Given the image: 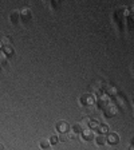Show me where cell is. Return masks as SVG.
<instances>
[{
    "instance_id": "obj_8",
    "label": "cell",
    "mask_w": 134,
    "mask_h": 150,
    "mask_svg": "<svg viewBox=\"0 0 134 150\" xmlns=\"http://www.w3.org/2000/svg\"><path fill=\"white\" fill-rule=\"evenodd\" d=\"M82 135H83V138L84 139H93V137H94V131L91 130L90 127H87V129H83L82 130Z\"/></svg>"
},
{
    "instance_id": "obj_9",
    "label": "cell",
    "mask_w": 134,
    "mask_h": 150,
    "mask_svg": "<svg viewBox=\"0 0 134 150\" xmlns=\"http://www.w3.org/2000/svg\"><path fill=\"white\" fill-rule=\"evenodd\" d=\"M116 102H117V105H119V106L123 107V109L126 107V100H125V97H121V95H116Z\"/></svg>"
},
{
    "instance_id": "obj_3",
    "label": "cell",
    "mask_w": 134,
    "mask_h": 150,
    "mask_svg": "<svg viewBox=\"0 0 134 150\" xmlns=\"http://www.w3.org/2000/svg\"><path fill=\"white\" fill-rule=\"evenodd\" d=\"M55 127H56V130H58L60 134H62V133H67V131H69L70 125L66 121H59V122H56Z\"/></svg>"
},
{
    "instance_id": "obj_24",
    "label": "cell",
    "mask_w": 134,
    "mask_h": 150,
    "mask_svg": "<svg viewBox=\"0 0 134 150\" xmlns=\"http://www.w3.org/2000/svg\"><path fill=\"white\" fill-rule=\"evenodd\" d=\"M129 9H130V12H131V16H134V6H131Z\"/></svg>"
},
{
    "instance_id": "obj_13",
    "label": "cell",
    "mask_w": 134,
    "mask_h": 150,
    "mask_svg": "<svg viewBox=\"0 0 134 150\" xmlns=\"http://www.w3.org/2000/svg\"><path fill=\"white\" fill-rule=\"evenodd\" d=\"M39 146H40L42 149H48V147L51 146V144H50V141H48V139H40Z\"/></svg>"
},
{
    "instance_id": "obj_17",
    "label": "cell",
    "mask_w": 134,
    "mask_h": 150,
    "mask_svg": "<svg viewBox=\"0 0 134 150\" xmlns=\"http://www.w3.org/2000/svg\"><path fill=\"white\" fill-rule=\"evenodd\" d=\"M98 130H99V134H106V133H109V126L103 123V125H99Z\"/></svg>"
},
{
    "instance_id": "obj_29",
    "label": "cell",
    "mask_w": 134,
    "mask_h": 150,
    "mask_svg": "<svg viewBox=\"0 0 134 150\" xmlns=\"http://www.w3.org/2000/svg\"><path fill=\"white\" fill-rule=\"evenodd\" d=\"M131 144H133V146H134V138H133V139H131Z\"/></svg>"
},
{
    "instance_id": "obj_2",
    "label": "cell",
    "mask_w": 134,
    "mask_h": 150,
    "mask_svg": "<svg viewBox=\"0 0 134 150\" xmlns=\"http://www.w3.org/2000/svg\"><path fill=\"white\" fill-rule=\"evenodd\" d=\"M117 112H118V109H117L116 105H109L107 107H105V115H106L107 118H113V117H116Z\"/></svg>"
},
{
    "instance_id": "obj_19",
    "label": "cell",
    "mask_w": 134,
    "mask_h": 150,
    "mask_svg": "<svg viewBox=\"0 0 134 150\" xmlns=\"http://www.w3.org/2000/svg\"><path fill=\"white\" fill-rule=\"evenodd\" d=\"M0 40H1V43H3L4 47H7V46H9V44H11V38H9V36H3Z\"/></svg>"
},
{
    "instance_id": "obj_12",
    "label": "cell",
    "mask_w": 134,
    "mask_h": 150,
    "mask_svg": "<svg viewBox=\"0 0 134 150\" xmlns=\"http://www.w3.org/2000/svg\"><path fill=\"white\" fill-rule=\"evenodd\" d=\"M126 13H128V8H125V7H123V8H119L118 11H117L116 16H117V18H121V20H122V19H123V16H125Z\"/></svg>"
},
{
    "instance_id": "obj_15",
    "label": "cell",
    "mask_w": 134,
    "mask_h": 150,
    "mask_svg": "<svg viewBox=\"0 0 134 150\" xmlns=\"http://www.w3.org/2000/svg\"><path fill=\"white\" fill-rule=\"evenodd\" d=\"M71 130H72V134H78V133H81V130H83V129L81 127V125L79 123H75V125H72V127H71Z\"/></svg>"
},
{
    "instance_id": "obj_30",
    "label": "cell",
    "mask_w": 134,
    "mask_h": 150,
    "mask_svg": "<svg viewBox=\"0 0 134 150\" xmlns=\"http://www.w3.org/2000/svg\"><path fill=\"white\" fill-rule=\"evenodd\" d=\"M0 70H1V66H0Z\"/></svg>"
},
{
    "instance_id": "obj_11",
    "label": "cell",
    "mask_w": 134,
    "mask_h": 150,
    "mask_svg": "<svg viewBox=\"0 0 134 150\" xmlns=\"http://www.w3.org/2000/svg\"><path fill=\"white\" fill-rule=\"evenodd\" d=\"M9 18H11V22H12L13 24H16V23L19 22V18H20V13H19L18 11H13V12L11 13V16H9Z\"/></svg>"
},
{
    "instance_id": "obj_21",
    "label": "cell",
    "mask_w": 134,
    "mask_h": 150,
    "mask_svg": "<svg viewBox=\"0 0 134 150\" xmlns=\"http://www.w3.org/2000/svg\"><path fill=\"white\" fill-rule=\"evenodd\" d=\"M7 63V55L4 51H0V64H6Z\"/></svg>"
},
{
    "instance_id": "obj_23",
    "label": "cell",
    "mask_w": 134,
    "mask_h": 150,
    "mask_svg": "<svg viewBox=\"0 0 134 150\" xmlns=\"http://www.w3.org/2000/svg\"><path fill=\"white\" fill-rule=\"evenodd\" d=\"M58 141H59V137H56V135H52V137L50 138V144H51V145H55Z\"/></svg>"
},
{
    "instance_id": "obj_14",
    "label": "cell",
    "mask_w": 134,
    "mask_h": 150,
    "mask_svg": "<svg viewBox=\"0 0 134 150\" xmlns=\"http://www.w3.org/2000/svg\"><path fill=\"white\" fill-rule=\"evenodd\" d=\"M71 135H74V134H67V133H62V134L59 135V141H62V142H67V141H70Z\"/></svg>"
},
{
    "instance_id": "obj_10",
    "label": "cell",
    "mask_w": 134,
    "mask_h": 150,
    "mask_svg": "<svg viewBox=\"0 0 134 150\" xmlns=\"http://www.w3.org/2000/svg\"><path fill=\"white\" fill-rule=\"evenodd\" d=\"M95 142L98 145H105V144H107V137H105V134H99L95 138Z\"/></svg>"
},
{
    "instance_id": "obj_4",
    "label": "cell",
    "mask_w": 134,
    "mask_h": 150,
    "mask_svg": "<svg viewBox=\"0 0 134 150\" xmlns=\"http://www.w3.org/2000/svg\"><path fill=\"white\" fill-rule=\"evenodd\" d=\"M109 105H110V98L107 97V95H99V97H98V107L105 109V107H107Z\"/></svg>"
},
{
    "instance_id": "obj_5",
    "label": "cell",
    "mask_w": 134,
    "mask_h": 150,
    "mask_svg": "<svg viewBox=\"0 0 134 150\" xmlns=\"http://www.w3.org/2000/svg\"><path fill=\"white\" fill-rule=\"evenodd\" d=\"M31 16H32V13H31V9L28 8V7H24V8L20 11V18L22 19H24V22H27V20H30L31 19Z\"/></svg>"
},
{
    "instance_id": "obj_27",
    "label": "cell",
    "mask_w": 134,
    "mask_h": 150,
    "mask_svg": "<svg viewBox=\"0 0 134 150\" xmlns=\"http://www.w3.org/2000/svg\"><path fill=\"white\" fill-rule=\"evenodd\" d=\"M129 150H134V146H133V145H131V146L129 147Z\"/></svg>"
},
{
    "instance_id": "obj_7",
    "label": "cell",
    "mask_w": 134,
    "mask_h": 150,
    "mask_svg": "<svg viewBox=\"0 0 134 150\" xmlns=\"http://www.w3.org/2000/svg\"><path fill=\"white\" fill-rule=\"evenodd\" d=\"M105 91H106V95L107 97H116L117 95V88L111 84H106L105 86Z\"/></svg>"
},
{
    "instance_id": "obj_25",
    "label": "cell",
    "mask_w": 134,
    "mask_h": 150,
    "mask_svg": "<svg viewBox=\"0 0 134 150\" xmlns=\"http://www.w3.org/2000/svg\"><path fill=\"white\" fill-rule=\"evenodd\" d=\"M59 6V3H58V1H52V7H58Z\"/></svg>"
},
{
    "instance_id": "obj_18",
    "label": "cell",
    "mask_w": 134,
    "mask_h": 150,
    "mask_svg": "<svg viewBox=\"0 0 134 150\" xmlns=\"http://www.w3.org/2000/svg\"><path fill=\"white\" fill-rule=\"evenodd\" d=\"M4 54H6L7 56H12V55H13V48H12L11 46L4 47Z\"/></svg>"
},
{
    "instance_id": "obj_28",
    "label": "cell",
    "mask_w": 134,
    "mask_h": 150,
    "mask_svg": "<svg viewBox=\"0 0 134 150\" xmlns=\"http://www.w3.org/2000/svg\"><path fill=\"white\" fill-rule=\"evenodd\" d=\"M1 47H3V43H1V40H0V48H1Z\"/></svg>"
},
{
    "instance_id": "obj_1",
    "label": "cell",
    "mask_w": 134,
    "mask_h": 150,
    "mask_svg": "<svg viewBox=\"0 0 134 150\" xmlns=\"http://www.w3.org/2000/svg\"><path fill=\"white\" fill-rule=\"evenodd\" d=\"M81 102L84 106H91V105L95 103V97H94L93 94H84V95L81 97Z\"/></svg>"
},
{
    "instance_id": "obj_16",
    "label": "cell",
    "mask_w": 134,
    "mask_h": 150,
    "mask_svg": "<svg viewBox=\"0 0 134 150\" xmlns=\"http://www.w3.org/2000/svg\"><path fill=\"white\" fill-rule=\"evenodd\" d=\"M79 125H81L82 129H87L89 125H90V119H89V118H83L81 122H79Z\"/></svg>"
},
{
    "instance_id": "obj_6",
    "label": "cell",
    "mask_w": 134,
    "mask_h": 150,
    "mask_svg": "<svg viewBox=\"0 0 134 150\" xmlns=\"http://www.w3.org/2000/svg\"><path fill=\"white\" fill-rule=\"evenodd\" d=\"M107 142H109L110 145H117L119 142V135L117 134V133H110V134L107 135Z\"/></svg>"
},
{
    "instance_id": "obj_20",
    "label": "cell",
    "mask_w": 134,
    "mask_h": 150,
    "mask_svg": "<svg viewBox=\"0 0 134 150\" xmlns=\"http://www.w3.org/2000/svg\"><path fill=\"white\" fill-rule=\"evenodd\" d=\"M90 129L91 130H98V129H99V123H98L97 121H90Z\"/></svg>"
},
{
    "instance_id": "obj_26",
    "label": "cell",
    "mask_w": 134,
    "mask_h": 150,
    "mask_svg": "<svg viewBox=\"0 0 134 150\" xmlns=\"http://www.w3.org/2000/svg\"><path fill=\"white\" fill-rule=\"evenodd\" d=\"M0 150H4V145L3 144H0Z\"/></svg>"
},
{
    "instance_id": "obj_22",
    "label": "cell",
    "mask_w": 134,
    "mask_h": 150,
    "mask_svg": "<svg viewBox=\"0 0 134 150\" xmlns=\"http://www.w3.org/2000/svg\"><path fill=\"white\" fill-rule=\"evenodd\" d=\"M128 27L129 30H134V16H130L128 19Z\"/></svg>"
}]
</instances>
